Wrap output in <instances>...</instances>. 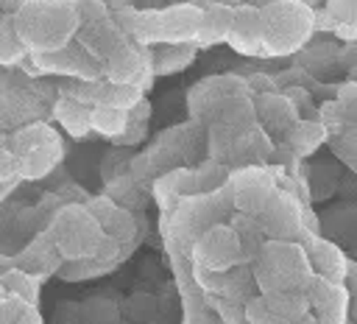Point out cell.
Here are the masks:
<instances>
[{
  "label": "cell",
  "instance_id": "cell-6",
  "mask_svg": "<svg viewBox=\"0 0 357 324\" xmlns=\"http://www.w3.org/2000/svg\"><path fill=\"white\" fill-rule=\"evenodd\" d=\"M59 254L64 260H81V257H92L100 246V240L106 237L100 221L95 218V212L84 204H64L59 207V212L53 215L50 226H47Z\"/></svg>",
  "mask_w": 357,
  "mask_h": 324
},
{
  "label": "cell",
  "instance_id": "cell-7",
  "mask_svg": "<svg viewBox=\"0 0 357 324\" xmlns=\"http://www.w3.org/2000/svg\"><path fill=\"white\" fill-rule=\"evenodd\" d=\"M243 263V243L231 223H212L190 249V265L204 271H229Z\"/></svg>",
  "mask_w": 357,
  "mask_h": 324
},
{
  "label": "cell",
  "instance_id": "cell-10",
  "mask_svg": "<svg viewBox=\"0 0 357 324\" xmlns=\"http://www.w3.org/2000/svg\"><path fill=\"white\" fill-rule=\"evenodd\" d=\"M153 75L156 73L151 67V45H142V42H134V39L120 45L103 61V78L117 81V84H137L142 92L148 89Z\"/></svg>",
  "mask_w": 357,
  "mask_h": 324
},
{
  "label": "cell",
  "instance_id": "cell-23",
  "mask_svg": "<svg viewBox=\"0 0 357 324\" xmlns=\"http://www.w3.org/2000/svg\"><path fill=\"white\" fill-rule=\"evenodd\" d=\"M329 131L321 120H296L287 131H284V148L293 156H312L324 142H326Z\"/></svg>",
  "mask_w": 357,
  "mask_h": 324
},
{
  "label": "cell",
  "instance_id": "cell-2",
  "mask_svg": "<svg viewBox=\"0 0 357 324\" xmlns=\"http://www.w3.org/2000/svg\"><path fill=\"white\" fill-rule=\"evenodd\" d=\"M112 17L128 34V39L142 42V45H159V42L195 39V31L201 22V8L190 0L181 6L159 8V11H137L131 6H123V8H114Z\"/></svg>",
  "mask_w": 357,
  "mask_h": 324
},
{
  "label": "cell",
  "instance_id": "cell-34",
  "mask_svg": "<svg viewBox=\"0 0 357 324\" xmlns=\"http://www.w3.org/2000/svg\"><path fill=\"white\" fill-rule=\"evenodd\" d=\"M343 282L349 288V318H357V263L349 260V271Z\"/></svg>",
  "mask_w": 357,
  "mask_h": 324
},
{
  "label": "cell",
  "instance_id": "cell-21",
  "mask_svg": "<svg viewBox=\"0 0 357 324\" xmlns=\"http://www.w3.org/2000/svg\"><path fill=\"white\" fill-rule=\"evenodd\" d=\"M50 112H53L56 123L73 140H81V137H86L92 131V106L84 103V101H75L70 95H59Z\"/></svg>",
  "mask_w": 357,
  "mask_h": 324
},
{
  "label": "cell",
  "instance_id": "cell-32",
  "mask_svg": "<svg viewBox=\"0 0 357 324\" xmlns=\"http://www.w3.org/2000/svg\"><path fill=\"white\" fill-rule=\"evenodd\" d=\"M73 3L78 8L81 25H89V22H98V20L112 17V8L106 6V0H73Z\"/></svg>",
  "mask_w": 357,
  "mask_h": 324
},
{
  "label": "cell",
  "instance_id": "cell-11",
  "mask_svg": "<svg viewBox=\"0 0 357 324\" xmlns=\"http://www.w3.org/2000/svg\"><path fill=\"white\" fill-rule=\"evenodd\" d=\"M307 299H310V313H315V321H324V324L349 321V288H346V282L312 274V279L307 285Z\"/></svg>",
  "mask_w": 357,
  "mask_h": 324
},
{
  "label": "cell",
  "instance_id": "cell-38",
  "mask_svg": "<svg viewBox=\"0 0 357 324\" xmlns=\"http://www.w3.org/2000/svg\"><path fill=\"white\" fill-rule=\"evenodd\" d=\"M11 265H14V257H6V254H0V274H3V271H8Z\"/></svg>",
  "mask_w": 357,
  "mask_h": 324
},
{
  "label": "cell",
  "instance_id": "cell-12",
  "mask_svg": "<svg viewBox=\"0 0 357 324\" xmlns=\"http://www.w3.org/2000/svg\"><path fill=\"white\" fill-rule=\"evenodd\" d=\"M229 184H231V196H234V209L248 212V215H257V209L265 204V198L276 190L273 176L257 165H245L237 173H231Z\"/></svg>",
  "mask_w": 357,
  "mask_h": 324
},
{
  "label": "cell",
  "instance_id": "cell-26",
  "mask_svg": "<svg viewBox=\"0 0 357 324\" xmlns=\"http://www.w3.org/2000/svg\"><path fill=\"white\" fill-rule=\"evenodd\" d=\"M326 17L343 39H357V0H326Z\"/></svg>",
  "mask_w": 357,
  "mask_h": 324
},
{
  "label": "cell",
  "instance_id": "cell-16",
  "mask_svg": "<svg viewBox=\"0 0 357 324\" xmlns=\"http://www.w3.org/2000/svg\"><path fill=\"white\" fill-rule=\"evenodd\" d=\"M61 263H64V257L59 254V249H56V243H53V237H50L47 229L39 232V235L25 246V251H22L20 257H14V265L31 271L36 279H45V277L56 274V271L61 268Z\"/></svg>",
  "mask_w": 357,
  "mask_h": 324
},
{
  "label": "cell",
  "instance_id": "cell-14",
  "mask_svg": "<svg viewBox=\"0 0 357 324\" xmlns=\"http://www.w3.org/2000/svg\"><path fill=\"white\" fill-rule=\"evenodd\" d=\"M78 42L103 64L120 45L128 42V34L114 22V17H106V20L89 22V25H81L78 28Z\"/></svg>",
  "mask_w": 357,
  "mask_h": 324
},
{
  "label": "cell",
  "instance_id": "cell-35",
  "mask_svg": "<svg viewBox=\"0 0 357 324\" xmlns=\"http://www.w3.org/2000/svg\"><path fill=\"white\" fill-rule=\"evenodd\" d=\"M335 101H340L346 109L357 112V81H346V84H340Z\"/></svg>",
  "mask_w": 357,
  "mask_h": 324
},
{
  "label": "cell",
  "instance_id": "cell-4",
  "mask_svg": "<svg viewBox=\"0 0 357 324\" xmlns=\"http://www.w3.org/2000/svg\"><path fill=\"white\" fill-rule=\"evenodd\" d=\"M262 53L290 56L307 45L315 31V8L304 0H268L259 6Z\"/></svg>",
  "mask_w": 357,
  "mask_h": 324
},
{
  "label": "cell",
  "instance_id": "cell-22",
  "mask_svg": "<svg viewBox=\"0 0 357 324\" xmlns=\"http://www.w3.org/2000/svg\"><path fill=\"white\" fill-rule=\"evenodd\" d=\"M273 318L279 324H296V321H315V316H310V299L307 290H273V293H262Z\"/></svg>",
  "mask_w": 357,
  "mask_h": 324
},
{
  "label": "cell",
  "instance_id": "cell-29",
  "mask_svg": "<svg viewBox=\"0 0 357 324\" xmlns=\"http://www.w3.org/2000/svg\"><path fill=\"white\" fill-rule=\"evenodd\" d=\"M326 140H329L335 156H340L357 173V123H349V126H340V128L329 131Z\"/></svg>",
  "mask_w": 357,
  "mask_h": 324
},
{
  "label": "cell",
  "instance_id": "cell-5",
  "mask_svg": "<svg viewBox=\"0 0 357 324\" xmlns=\"http://www.w3.org/2000/svg\"><path fill=\"white\" fill-rule=\"evenodd\" d=\"M6 142L17 154L20 179L22 182H36V179L47 176L64 156L61 134L53 126H47L45 120H39V117L11 128Z\"/></svg>",
  "mask_w": 357,
  "mask_h": 324
},
{
  "label": "cell",
  "instance_id": "cell-41",
  "mask_svg": "<svg viewBox=\"0 0 357 324\" xmlns=\"http://www.w3.org/2000/svg\"><path fill=\"white\" fill-rule=\"evenodd\" d=\"M248 3H257V6H262V3H268V0H248ZM304 3H310V6H315L318 0H304Z\"/></svg>",
  "mask_w": 357,
  "mask_h": 324
},
{
  "label": "cell",
  "instance_id": "cell-43",
  "mask_svg": "<svg viewBox=\"0 0 357 324\" xmlns=\"http://www.w3.org/2000/svg\"><path fill=\"white\" fill-rule=\"evenodd\" d=\"M354 263H357V240H354Z\"/></svg>",
  "mask_w": 357,
  "mask_h": 324
},
{
  "label": "cell",
  "instance_id": "cell-15",
  "mask_svg": "<svg viewBox=\"0 0 357 324\" xmlns=\"http://www.w3.org/2000/svg\"><path fill=\"white\" fill-rule=\"evenodd\" d=\"M254 112H257V120L262 123V128L271 134H284L298 120V106L287 95L273 92V89L257 95Z\"/></svg>",
  "mask_w": 357,
  "mask_h": 324
},
{
  "label": "cell",
  "instance_id": "cell-13",
  "mask_svg": "<svg viewBox=\"0 0 357 324\" xmlns=\"http://www.w3.org/2000/svg\"><path fill=\"white\" fill-rule=\"evenodd\" d=\"M226 42L243 56H262V20L257 3H234V17Z\"/></svg>",
  "mask_w": 357,
  "mask_h": 324
},
{
  "label": "cell",
  "instance_id": "cell-3",
  "mask_svg": "<svg viewBox=\"0 0 357 324\" xmlns=\"http://www.w3.org/2000/svg\"><path fill=\"white\" fill-rule=\"evenodd\" d=\"M251 274L259 293H273V290H307L315 271L310 265V257L301 240L268 237L262 240L251 263Z\"/></svg>",
  "mask_w": 357,
  "mask_h": 324
},
{
  "label": "cell",
  "instance_id": "cell-28",
  "mask_svg": "<svg viewBox=\"0 0 357 324\" xmlns=\"http://www.w3.org/2000/svg\"><path fill=\"white\" fill-rule=\"evenodd\" d=\"M229 168L220 162V159H206L198 170H192V193H209V190H218L229 182Z\"/></svg>",
  "mask_w": 357,
  "mask_h": 324
},
{
  "label": "cell",
  "instance_id": "cell-39",
  "mask_svg": "<svg viewBox=\"0 0 357 324\" xmlns=\"http://www.w3.org/2000/svg\"><path fill=\"white\" fill-rule=\"evenodd\" d=\"M20 3H22V0H3V11H8V14H14Z\"/></svg>",
  "mask_w": 357,
  "mask_h": 324
},
{
  "label": "cell",
  "instance_id": "cell-9",
  "mask_svg": "<svg viewBox=\"0 0 357 324\" xmlns=\"http://www.w3.org/2000/svg\"><path fill=\"white\" fill-rule=\"evenodd\" d=\"M20 67H36L39 73H59L67 78H103V64L81 42H70L47 53H28V59Z\"/></svg>",
  "mask_w": 357,
  "mask_h": 324
},
{
  "label": "cell",
  "instance_id": "cell-40",
  "mask_svg": "<svg viewBox=\"0 0 357 324\" xmlns=\"http://www.w3.org/2000/svg\"><path fill=\"white\" fill-rule=\"evenodd\" d=\"M106 6L114 11V8H123V6H131V0H106Z\"/></svg>",
  "mask_w": 357,
  "mask_h": 324
},
{
  "label": "cell",
  "instance_id": "cell-33",
  "mask_svg": "<svg viewBox=\"0 0 357 324\" xmlns=\"http://www.w3.org/2000/svg\"><path fill=\"white\" fill-rule=\"evenodd\" d=\"M6 179H20V162L17 154L8 148V142L0 145V182Z\"/></svg>",
  "mask_w": 357,
  "mask_h": 324
},
{
  "label": "cell",
  "instance_id": "cell-20",
  "mask_svg": "<svg viewBox=\"0 0 357 324\" xmlns=\"http://www.w3.org/2000/svg\"><path fill=\"white\" fill-rule=\"evenodd\" d=\"M198 45L192 39L187 42H159L151 45V67L156 75H173L181 73L184 67H190L198 56Z\"/></svg>",
  "mask_w": 357,
  "mask_h": 324
},
{
  "label": "cell",
  "instance_id": "cell-44",
  "mask_svg": "<svg viewBox=\"0 0 357 324\" xmlns=\"http://www.w3.org/2000/svg\"><path fill=\"white\" fill-rule=\"evenodd\" d=\"M0 11H3V0H0Z\"/></svg>",
  "mask_w": 357,
  "mask_h": 324
},
{
  "label": "cell",
  "instance_id": "cell-1",
  "mask_svg": "<svg viewBox=\"0 0 357 324\" xmlns=\"http://www.w3.org/2000/svg\"><path fill=\"white\" fill-rule=\"evenodd\" d=\"M14 25L31 53H47L73 42L81 17L73 0H22L14 11Z\"/></svg>",
  "mask_w": 357,
  "mask_h": 324
},
{
  "label": "cell",
  "instance_id": "cell-24",
  "mask_svg": "<svg viewBox=\"0 0 357 324\" xmlns=\"http://www.w3.org/2000/svg\"><path fill=\"white\" fill-rule=\"evenodd\" d=\"M28 47L17 34L14 14L0 11V67H20L28 59Z\"/></svg>",
  "mask_w": 357,
  "mask_h": 324
},
{
  "label": "cell",
  "instance_id": "cell-36",
  "mask_svg": "<svg viewBox=\"0 0 357 324\" xmlns=\"http://www.w3.org/2000/svg\"><path fill=\"white\" fill-rule=\"evenodd\" d=\"M17 126H20V120H17L14 109H11L8 101L0 95V131H11V128H17Z\"/></svg>",
  "mask_w": 357,
  "mask_h": 324
},
{
  "label": "cell",
  "instance_id": "cell-37",
  "mask_svg": "<svg viewBox=\"0 0 357 324\" xmlns=\"http://www.w3.org/2000/svg\"><path fill=\"white\" fill-rule=\"evenodd\" d=\"M190 3H195L198 8H206V6H212V3H240V0H190Z\"/></svg>",
  "mask_w": 357,
  "mask_h": 324
},
{
  "label": "cell",
  "instance_id": "cell-19",
  "mask_svg": "<svg viewBox=\"0 0 357 324\" xmlns=\"http://www.w3.org/2000/svg\"><path fill=\"white\" fill-rule=\"evenodd\" d=\"M231 17H234V3H212V6L201 8V22H198L192 42L198 47H212V45L226 42Z\"/></svg>",
  "mask_w": 357,
  "mask_h": 324
},
{
  "label": "cell",
  "instance_id": "cell-30",
  "mask_svg": "<svg viewBox=\"0 0 357 324\" xmlns=\"http://www.w3.org/2000/svg\"><path fill=\"white\" fill-rule=\"evenodd\" d=\"M0 279H3V285L11 290V293H17V296H22V299H28V302H39V279L31 274V271H25V268H20V265H11L8 271H3L0 274Z\"/></svg>",
  "mask_w": 357,
  "mask_h": 324
},
{
  "label": "cell",
  "instance_id": "cell-25",
  "mask_svg": "<svg viewBox=\"0 0 357 324\" xmlns=\"http://www.w3.org/2000/svg\"><path fill=\"white\" fill-rule=\"evenodd\" d=\"M126 128H128V109L109 106V103H95L92 106V131H98L100 137L117 140Z\"/></svg>",
  "mask_w": 357,
  "mask_h": 324
},
{
  "label": "cell",
  "instance_id": "cell-42",
  "mask_svg": "<svg viewBox=\"0 0 357 324\" xmlns=\"http://www.w3.org/2000/svg\"><path fill=\"white\" fill-rule=\"evenodd\" d=\"M3 142H6V131H0V145H3Z\"/></svg>",
  "mask_w": 357,
  "mask_h": 324
},
{
  "label": "cell",
  "instance_id": "cell-31",
  "mask_svg": "<svg viewBox=\"0 0 357 324\" xmlns=\"http://www.w3.org/2000/svg\"><path fill=\"white\" fill-rule=\"evenodd\" d=\"M243 316L251 324H276V318H273V313H271V307H268L262 293H254V296H248L243 302Z\"/></svg>",
  "mask_w": 357,
  "mask_h": 324
},
{
  "label": "cell",
  "instance_id": "cell-18",
  "mask_svg": "<svg viewBox=\"0 0 357 324\" xmlns=\"http://www.w3.org/2000/svg\"><path fill=\"white\" fill-rule=\"evenodd\" d=\"M86 207L95 212V218L100 221V226H103L106 235H112L123 246H131L134 243L137 223H134V215L126 207H120L114 198H92Z\"/></svg>",
  "mask_w": 357,
  "mask_h": 324
},
{
  "label": "cell",
  "instance_id": "cell-17",
  "mask_svg": "<svg viewBox=\"0 0 357 324\" xmlns=\"http://www.w3.org/2000/svg\"><path fill=\"white\" fill-rule=\"evenodd\" d=\"M304 249H307V257H310V265L315 274L337 279V282L346 279L349 257L343 254V249L337 243H332L326 237H304Z\"/></svg>",
  "mask_w": 357,
  "mask_h": 324
},
{
  "label": "cell",
  "instance_id": "cell-27",
  "mask_svg": "<svg viewBox=\"0 0 357 324\" xmlns=\"http://www.w3.org/2000/svg\"><path fill=\"white\" fill-rule=\"evenodd\" d=\"M112 268H114L112 263H103V260H98V257H81V260H64L56 274H59L61 279H67V282H84V279L103 277V274H109Z\"/></svg>",
  "mask_w": 357,
  "mask_h": 324
},
{
  "label": "cell",
  "instance_id": "cell-8",
  "mask_svg": "<svg viewBox=\"0 0 357 324\" xmlns=\"http://www.w3.org/2000/svg\"><path fill=\"white\" fill-rule=\"evenodd\" d=\"M257 223L262 229L265 237H276V240H304L307 229H304V212L298 198H293L284 190H273L265 204L257 209Z\"/></svg>",
  "mask_w": 357,
  "mask_h": 324
}]
</instances>
